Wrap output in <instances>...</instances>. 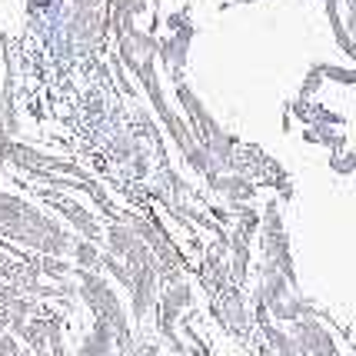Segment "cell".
Masks as SVG:
<instances>
[{"label":"cell","mask_w":356,"mask_h":356,"mask_svg":"<svg viewBox=\"0 0 356 356\" xmlns=\"http://www.w3.org/2000/svg\"><path fill=\"white\" fill-rule=\"evenodd\" d=\"M44 273H50V277H67L70 266L60 264V260H44Z\"/></svg>","instance_id":"obj_10"},{"label":"cell","mask_w":356,"mask_h":356,"mask_svg":"<svg viewBox=\"0 0 356 356\" xmlns=\"http://www.w3.org/2000/svg\"><path fill=\"white\" fill-rule=\"evenodd\" d=\"M74 257H77V264L83 266V270H93V266L100 264V253H97L93 243H77V247H74Z\"/></svg>","instance_id":"obj_9"},{"label":"cell","mask_w":356,"mask_h":356,"mask_svg":"<svg viewBox=\"0 0 356 356\" xmlns=\"http://www.w3.org/2000/svg\"><path fill=\"white\" fill-rule=\"evenodd\" d=\"M293 337H296V343L303 346V353L307 356H343L340 346H337V340H333V333L316 320V313H313V316H300V320H293Z\"/></svg>","instance_id":"obj_3"},{"label":"cell","mask_w":356,"mask_h":356,"mask_svg":"<svg viewBox=\"0 0 356 356\" xmlns=\"http://www.w3.org/2000/svg\"><path fill=\"white\" fill-rule=\"evenodd\" d=\"M47 200L54 203V207H60L63 213H67V217L80 227V233H83L87 240H97V223H93V217L83 210V207H77L74 200H63V197H50V193H47Z\"/></svg>","instance_id":"obj_5"},{"label":"cell","mask_w":356,"mask_h":356,"mask_svg":"<svg viewBox=\"0 0 356 356\" xmlns=\"http://www.w3.org/2000/svg\"><path fill=\"white\" fill-rule=\"evenodd\" d=\"M313 67H316V74H320L323 80L356 87V67H337V63H313Z\"/></svg>","instance_id":"obj_6"},{"label":"cell","mask_w":356,"mask_h":356,"mask_svg":"<svg viewBox=\"0 0 356 356\" xmlns=\"http://www.w3.org/2000/svg\"><path fill=\"white\" fill-rule=\"evenodd\" d=\"M217 313H220V320L227 323V330H233V333H247L250 316H247V307H243V300H240L236 290H223Z\"/></svg>","instance_id":"obj_4"},{"label":"cell","mask_w":356,"mask_h":356,"mask_svg":"<svg viewBox=\"0 0 356 356\" xmlns=\"http://www.w3.org/2000/svg\"><path fill=\"white\" fill-rule=\"evenodd\" d=\"M213 186L223 190V193H230V197H240V200H250V197H253V184H250V180H240V177H230V180L213 177Z\"/></svg>","instance_id":"obj_7"},{"label":"cell","mask_w":356,"mask_h":356,"mask_svg":"<svg viewBox=\"0 0 356 356\" xmlns=\"http://www.w3.org/2000/svg\"><path fill=\"white\" fill-rule=\"evenodd\" d=\"M77 280H80V296L87 300V307L93 310L97 320L113 330V340H117V350L120 353H130V326H127V313L120 307L117 293L110 290V283L104 277H97L93 270H77Z\"/></svg>","instance_id":"obj_2"},{"label":"cell","mask_w":356,"mask_h":356,"mask_svg":"<svg viewBox=\"0 0 356 356\" xmlns=\"http://www.w3.org/2000/svg\"><path fill=\"white\" fill-rule=\"evenodd\" d=\"M330 170L340 173V177H350V173H356V154L333 150V156H330Z\"/></svg>","instance_id":"obj_8"},{"label":"cell","mask_w":356,"mask_h":356,"mask_svg":"<svg viewBox=\"0 0 356 356\" xmlns=\"http://www.w3.org/2000/svg\"><path fill=\"white\" fill-rule=\"evenodd\" d=\"M230 3H253V0H227V7H230Z\"/></svg>","instance_id":"obj_11"},{"label":"cell","mask_w":356,"mask_h":356,"mask_svg":"<svg viewBox=\"0 0 356 356\" xmlns=\"http://www.w3.org/2000/svg\"><path fill=\"white\" fill-rule=\"evenodd\" d=\"M0 233L14 236L20 243H31L44 253H54V257H63L70 250L67 230H60L54 220L40 217L33 207H27L24 200H14L7 193H0Z\"/></svg>","instance_id":"obj_1"}]
</instances>
